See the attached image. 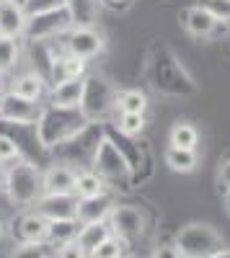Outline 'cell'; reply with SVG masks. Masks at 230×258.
<instances>
[{"label": "cell", "instance_id": "7a4b0ae2", "mask_svg": "<svg viewBox=\"0 0 230 258\" xmlns=\"http://www.w3.org/2000/svg\"><path fill=\"white\" fill-rule=\"evenodd\" d=\"M91 124V119L83 114V109H65V106H52L44 103L39 121L34 124L36 140L41 145V150H52L60 147L62 142L73 140L78 132H83Z\"/></svg>", "mask_w": 230, "mask_h": 258}, {"label": "cell", "instance_id": "836d02e7", "mask_svg": "<svg viewBox=\"0 0 230 258\" xmlns=\"http://www.w3.org/2000/svg\"><path fill=\"white\" fill-rule=\"evenodd\" d=\"M57 258H91V255L80 248V243H78V238H75V240H70V243H65V245L57 248Z\"/></svg>", "mask_w": 230, "mask_h": 258}, {"label": "cell", "instance_id": "5bb4252c", "mask_svg": "<svg viewBox=\"0 0 230 258\" xmlns=\"http://www.w3.org/2000/svg\"><path fill=\"white\" fill-rule=\"evenodd\" d=\"M114 194H98V197H88V199H78V214L75 220L80 225H91V222H106L111 217L114 209Z\"/></svg>", "mask_w": 230, "mask_h": 258}, {"label": "cell", "instance_id": "9a60e30c", "mask_svg": "<svg viewBox=\"0 0 230 258\" xmlns=\"http://www.w3.org/2000/svg\"><path fill=\"white\" fill-rule=\"evenodd\" d=\"M36 209L44 214L49 222H54V220H75L78 197L75 194H44V197L36 202Z\"/></svg>", "mask_w": 230, "mask_h": 258}, {"label": "cell", "instance_id": "e0dca14e", "mask_svg": "<svg viewBox=\"0 0 230 258\" xmlns=\"http://www.w3.org/2000/svg\"><path fill=\"white\" fill-rule=\"evenodd\" d=\"M11 91L24 96V98H31V101H44L49 96V80L44 75H39L36 70H26L11 80Z\"/></svg>", "mask_w": 230, "mask_h": 258}, {"label": "cell", "instance_id": "d4e9b609", "mask_svg": "<svg viewBox=\"0 0 230 258\" xmlns=\"http://www.w3.org/2000/svg\"><path fill=\"white\" fill-rule=\"evenodd\" d=\"M68 8L75 18V26H93L103 6L101 0H68Z\"/></svg>", "mask_w": 230, "mask_h": 258}, {"label": "cell", "instance_id": "8d00e7d4", "mask_svg": "<svg viewBox=\"0 0 230 258\" xmlns=\"http://www.w3.org/2000/svg\"><path fill=\"white\" fill-rule=\"evenodd\" d=\"M101 6L109 11H127L132 6V0H101Z\"/></svg>", "mask_w": 230, "mask_h": 258}, {"label": "cell", "instance_id": "f1b7e54d", "mask_svg": "<svg viewBox=\"0 0 230 258\" xmlns=\"http://www.w3.org/2000/svg\"><path fill=\"white\" fill-rule=\"evenodd\" d=\"M52 245L49 243H16L8 258H49Z\"/></svg>", "mask_w": 230, "mask_h": 258}, {"label": "cell", "instance_id": "5b68a950", "mask_svg": "<svg viewBox=\"0 0 230 258\" xmlns=\"http://www.w3.org/2000/svg\"><path fill=\"white\" fill-rule=\"evenodd\" d=\"M103 137H106V126H103L101 121H91L83 132H78L73 140L54 147L52 153L60 163H68L75 170H83V168H91V163L96 158V150H98Z\"/></svg>", "mask_w": 230, "mask_h": 258}, {"label": "cell", "instance_id": "bcb514c9", "mask_svg": "<svg viewBox=\"0 0 230 258\" xmlns=\"http://www.w3.org/2000/svg\"><path fill=\"white\" fill-rule=\"evenodd\" d=\"M0 3H3V0H0Z\"/></svg>", "mask_w": 230, "mask_h": 258}, {"label": "cell", "instance_id": "d590c367", "mask_svg": "<svg viewBox=\"0 0 230 258\" xmlns=\"http://www.w3.org/2000/svg\"><path fill=\"white\" fill-rule=\"evenodd\" d=\"M217 183H220L222 191L230 188V158H225V160L220 163V168H217Z\"/></svg>", "mask_w": 230, "mask_h": 258}, {"label": "cell", "instance_id": "ac0fdd59", "mask_svg": "<svg viewBox=\"0 0 230 258\" xmlns=\"http://www.w3.org/2000/svg\"><path fill=\"white\" fill-rule=\"evenodd\" d=\"M26 24H29V16H26L24 6L11 3V0H3V3H0V36L24 39Z\"/></svg>", "mask_w": 230, "mask_h": 258}, {"label": "cell", "instance_id": "7402d4cb", "mask_svg": "<svg viewBox=\"0 0 230 258\" xmlns=\"http://www.w3.org/2000/svg\"><path fill=\"white\" fill-rule=\"evenodd\" d=\"M163 163L168 165L174 173H194L199 165V153L197 150H179V147H165Z\"/></svg>", "mask_w": 230, "mask_h": 258}, {"label": "cell", "instance_id": "ab89813d", "mask_svg": "<svg viewBox=\"0 0 230 258\" xmlns=\"http://www.w3.org/2000/svg\"><path fill=\"white\" fill-rule=\"evenodd\" d=\"M6 178H8V165L0 163V191L6 188Z\"/></svg>", "mask_w": 230, "mask_h": 258}, {"label": "cell", "instance_id": "4dcf8cb0", "mask_svg": "<svg viewBox=\"0 0 230 258\" xmlns=\"http://www.w3.org/2000/svg\"><path fill=\"white\" fill-rule=\"evenodd\" d=\"M21 158H26L21 142H16V140H13L11 135H6V132H0V163L11 165V163H16V160H21Z\"/></svg>", "mask_w": 230, "mask_h": 258}, {"label": "cell", "instance_id": "8fae6325", "mask_svg": "<svg viewBox=\"0 0 230 258\" xmlns=\"http://www.w3.org/2000/svg\"><path fill=\"white\" fill-rule=\"evenodd\" d=\"M8 235L16 243H47L49 238V220L39 209L24 212L8 225Z\"/></svg>", "mask_w": 230, "mask_h": 258}, {"label": "cell", "instance_id": "7bdbcfd3", "mask_svg": "<svg viewBox=\"0 0 230 258\" xmlns=\"http://www.w3.org/2000/svg\"><path fill=\"white\" fill-rule=\"evenodd\" d=\"M11 3H18V6H24V3H26V0H11Z\"/></svg>", "mask_w": 230, "mask_h": 258}, {"label": "cell", "instance_id": "3957f363", "mask_svg": "<svg viewBox=\"0 0 230 258\" xmlns=\"http://www.w3.org/2000/svg\"><path fill=\"white\" fill-rule=\"evenodd\" d=\"M6 197L16 207H36V202L44 197V186H41V168L21 158L8 165V178H6Z\"/></svg>", "mask_w": 230, "mask_h": 258}, {"label": "cell", "instance_id": "ffe728a7", "mask_svg": "<svg viewBox=\"0 0 230 258\" xmlns=\"http://www.w3.org/2000/svg\"><path fill=\"white\" fill-rule=\"evenodd\" d=\"M109 191V181L98 176L93 168H83L78 170V176H75V188L73 194L78 199H88V197H98V194H106Z\"/></svg>", "mask_w": 230, "mask_h": 258}, {"label": "cell", "instance_id": "b9f144b4", "mask_svg": "<svg viewBox=\"0 0 230 258\" xmlns=\"http://www.w3.org/2000/svg\"><path fill=\"white\" fill-rule=\"evenodd\" d=\"M212 258H230V248H225V250H220L217 255H212Z\"/></svg>", "mask_w": 230, "mask_h": 258}, {"label": "cell", "instance_id": "f35d334b", "mask_svg": "<svg viewBox=\"0 0 230 258\" xmlns=\"http://www.w3.org/2000/svg\"><path fill=\"white\" fill-rule=\"evenodd\" d=\"M6 235H8V222H6L3 214H0V248H3V243H6Z\"/></svg>", "mask_w": 230, "mask_h": 258}, {"label": "cell", "instance_id": "60d3db41", "mask_svg": "<svg viewBox=\"0 0 230 258\" xmlns=\"http://www.w3.org/2000/svg\"><path fill=\"white\" fill-rule=\"evenodd\" d=\"M222 207H225V212L230 214V188L225 191V197H222Z\"/></svg>", "mask_w": 230, "mask_h": 258}, {"label": "cell", "instance_id": "d6986e66", "mask_svg": "<svg viewBox=\"0 0 230 258\" xmlns=\"http://www.w3.org/2000/svg\"><path fill=\"white\" fill-rule=\"evenodd\" d=\"M83 85H86V78H73V80H62V83L52 85L49 96H47V103L65 106V109H80Z\"/></svg>", "mask_w": 230, "mask_h": 258}, {"label": "cell", "instance_id": "d6a6232c", "mask_svg": "<svg viewBox=\"0 0 230 258\" xmlns=\"http://www.w3.org/2000/svg\"><path fill=\"white\" fill-rule=\"evenodd\" d=\"M204 11H210L220 24H230V0H199Z\"/></svg>", "mask_w": 230, "mask_h": 258}, {"label": "cell", "instance_id": "ee69618b", "mask_svg": "<svg viewBox=\"0 0 230 258\" xmlns=\"http://www.w3.org/2000/svg\"><path fill=\"white\" fill-rule=\"evenodd\" d=\"M227 52H230V39H227Z\"/></svg>", "mask_w": 230, "mask_h": 258}, {"label": "cell", "instance_id": "603a6c76", "mask_svg": "<svg viewBox=\"0 0 230 258\" xmlns=\"http://www.w3.org/2000/svg\"><path fill=\"white\" fill-rule=\"evenodd\" d=\"M111 225H109V220L106 222H91V225H80V232H78V243H80V248L86 250L88 255L106 240V238H111Z\"/></svg>", "mask_w": 230, "mask_h": 258}, {"label": "cell", "instance_id": "f6af8a7d", "mask_svg": "<svg viewBox=\"0 0 230 258\" xmlns=\"http://www.w3.org/2000/svg\"><path fill=\"white\" fill-rule=\"evenodd\" d=\"M124 258H130V255H124Z\"/></svg>", "mask_w": 230, "mask_h": 258}, {"label": "cell", "instance_id": "e575fe53", "mask_svg": "<svg viewBox=\"0 0 230 258\" xmlns=\"http://www.w3.org/2000/svg\"><path fill=\"white\" fill-rule=\"evenodd\" d=\"M150 258H181V253H179L176 243H160V245L153 250Z\"/></svg>", "mask_w": 230, "mask_h": 258}, {"label": "cell", "instance_id": "2e32d148", "mask_svg": "<svg viewBox=\"0 0 230 258\" xmlns=\"http://www.w3.org/2000/svg\"><path fill=\"white\" fill-rule=\"evenodd\" d=\"M217 26H220V21L210 11H204L199 3L184 11V29L194 39H212Z\"/></svg>", "mask_w": 230, "mask_h": 258}, {"label": "cell", "instance_id": "9c48e42d", "mask_svg": "<svg viewBox=\"0 0 230 258\" xmlns=\"http://www.w3.org/2000/svg\"><path fill=\"white\" fill-rule=\"evenodd\" d=\"M109 225H111V232L117 238L132 243V240L142 238V235L148 232L150 220H148V214H145V209L137 207V204H114Z\"/></svg>", "mask_w": 230, "mask_h": 258}, {"label": "cell", "instance_id": "30bf717a", "mask_svg": "<svg viewBox=\"0 0 230 258\" xmlns=\"http://www.w3.org/2000/svg\"><path fill=\"white\" fill-rule=\"evenodd\" d=\"M65 49L75 57H83V59H96L103 49H106V36H103L96 26H73L65 36Z\"/></svg>", "mask_w": 230, "mask_h": 258}, {"label": "cell", "instance_id": "74e56055", "mask_svg": "<svg viewBox=\"0 0 230 258\" xmlns=\"http://www.w3.org/2000/svg\"><path fill=\"white\" fill-rule=\"evenodd\" d=\"M11 91V83H8V78H6V73H0V101H3V96Z\"/></svg>", "mask_w": 230, "mask_h": 258}, {"label": "cell", "instance_id": "277c9868", "mask_svg": "<svg viewBox=\"0 0 230 258\" xmlns=\"http://www.w3.org/2000/svg\"><path fill=\"white\" fill-rule=\"evenodd\" d=\"M181 258H212L225 250V238L207 222H189L184 225L174 238Z\"/></svg>", "mask_w": 230, "mask_h": 258}, {"label": "cell", "instance_id": "f546056e", "mask_svg": "<svg viewBox=\"0 0 230 258\" xmlns=\"http://www.w3.org/2000/svg\"><path fill=\"white\" fill-rule=\"evenodd\" d=\"M124 255H127V240L117 238V235L106 238V240H103V243L91 253V258H124Z\"/></svg>", "mask_w": 230, "mask_h": 258}, {"label": "cell", "instance_id": "7c38bea8", "mask_svg": "<svg viewBox=\"0 0 230 258\" xmlns=\"http://www.w3.org/2000/svg\"><path fill=\"white\" fill-rule=\"evenodd\" d=\"M44 111V103L39 101H31V98H24L13 91H8L0 101V119L3 121H11V124H24V126H34Z\"/></svg>", "mask_w": 230, "mask_h": 258}, {"label": "cell", "instance_id": "44dd1931", "mask_svg": "<svg viewBox=\"0 0 230 258\" xmlns=\"http://www.w3.org/2000/svg\"><path fill=\"white\" fill-rule=\"evenodd\" d=\"M148 93L140 91V88H122L117 91V98H114V111L117 114H145L148 111Z\"/></svg>", "mask_w": 230, "mask_h": 258}, {"label": "cell", "instance_id": "cb8c5ba5", "mask_svg": "<svg viewBox=\"0 0 230 258\" xmlns=\"http://www.w3.org/2000/svg\"><path fill=\"white\" fill-rule=\"evenodd\" d=\"M199 145V129L192 121H176L168 132V147L179 150H197Z\"/></svg>", "mask_w": 230, "mask_h": 258}, {"label": "cell", "instance_id": "83f0119b", "mask_svg": "<svg viewBox=\"0 0 230 258\" xmlns=\"http://www.w3.org/2000/svg\"><path fill=\"white\" fill-rule=\"evenodd\" d=\"M114 126L119 129L122 135L137 140V137L145 132V126H148V119H145V114H117Z\"/></svg>", "mask_w": 230, "mask_h": 258}, {"label": "cell", "instance_id": "ba28073f", "mask_svg": "<svg viewBox=\"0 0 230 258\" xmlns=\"http://www.w3.org/2000/svg\"><path fill=\"white\" fill-rule=\"evenodd\" d=\"M91 168L96 170L98 176L106 178V181H127V178H132V165H130V160L124 158V153L114 145V140H111L109 135L101 140Z\"/></svg>", "mask_w": 230, "mask_h": 258}, {"label": "cell", "instance_id": "4316f807", "mask_svg": "<svg viewBox=\"0 0 230 258\" xmlns=\"http://www.w3.org/2000/svg\"><path fill=\"white\" fill-rule=\"evenodd\" d=\"M21 62V39L0 36V73H11Z\"/></svg>", "mask_w": 230, "mask_h": 258}, {"label": "cell", "instance_id": "484cf974", "mask_svg": "<svg viewBox=\"0 0 230 258\" xmlns=\"http://www.w3.org/2000/svg\"><path fill=\"white\" fill-rule=\"evenodd\" d=\"M78 232H80V222L78 220H54V222H49V238H47V243L52 248H60V245L75 240Z\"/></svg>", "mask_w": 230, "mask_h": 258}, {"label": "cell", "instance_id": "6da1fadb", "mask_svg": "<svg viewBox=\"0 0 230 258\" xmlns=\"http://www.w3.org/2000/svg\"><path fill=\"white\" fill-rule=\"evenodd\" d=\"M145 78H148L150 88L174 96V98H189L197 93V83L192 73L186 70V64L179 59V54L165 47V44H153L145 59Z\"/></svg>", "mask_w": 230, "mask_h": 258}, {"label": "cell", "instance_id": "1f68e13d", "mask_svg": "<svg viewBox=\"0 0 230 258\" xmlns=\"http://www.w3.org/2000/svg\"><path fill=\"white\" fill-rule=\"evenodd\" d=\"M60 8H68V0H26L24 3V11L29 18L49 13V11H60Z\"/></svg>", "mask_w": 230, "mask_h": 258}, {"label": "cell", "instance_id": "8992f818", "mask_svg": "<svg viewBox=\"0 0 230 258\" xmlns=\"http://www.w3.org/2000/svg\"><path fill=\"white\" fill-rule=\"evenodd\" d=\"M114 98H117V88L106 75H101V73L86 75L80 109L91 121H101V124L106 121V116L114 111Z\"/></svg>", "mask_w": 230, "mask_h": 258}, {"label": "cell", "instance_id": "4fadbf2b", "mask_svg": "<svg viewBox=\"0 0 230 258\" xmlns=\"http://www.w3.org/2000/svg\"><path fill=\"white\" fill-rule=\"evenodd\" d=\"M75 176L78 170L68 163H49L44 170H41V186H44V194H73L75 188Z\"/></svg>", "mask_w": 230, "mask_h": 258}, {"label": "cell", "instance_id": "52a82bcc", "mask_svg": "<svg viewBox=\"0 0 230 258\" xmlns=\"http://www.w3.org/2000/svg\"><path fill=\"white\" fill-rule=\"evenodd\" d=\"M75 26V18L70 13V8H60V11H49L29 18L26 24V41H57V36L68 34Z\"/></svg>", "mask_w": 230, "mask_h": 258}]
</instances>
